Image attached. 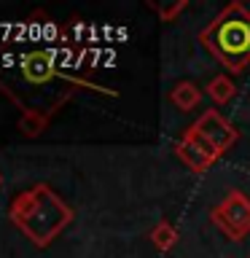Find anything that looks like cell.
<instances>
[{
    "label": "cell",
    "instance_id": "cell-3",
    "mask_svg": "<svg viewBox=\"0 0 250 258\" xmlns=\"http://www.w3.org/2000/svg\"><path fill=\"white\" fill-rule=\"evenodd\" d=\"M213 223L229 239H242L250 234V199L239 191H229L226 199L213 210Z\"/></svg>",
    "mask_w": 250,
    "mask_h": 258
},
{
    "label": "cell",
    "instance_id": "cell-7",
    "mask_svg": "<svg viewBox=\"0 0 250 258\" xmlns=\"http://www.w3.org/2000/svg\"><path fill=\"white\" fill-rule=\"evenodd\" d=\"M169 102L183 113L197 110L202 105V89L194 84V81H177L172 86V92H169Z\"/></svg>",
    "mask_w": 250,
    "mask_h": 258
},
{
    "label": "cell",
    "instance_id": "cell-4",
    "mask_svg": "<svg viewBox=\"0 0 250 258\" xmlns=\"http://www.w3.org/2000/svg\"><path fill=\"white\" fill-rule=\"evenodd\" d=\"M197 135H202L205 140L213 145V148L218 151V153H223V151H229L234 143H237V137H239V132L234 129L229 121H226L221 113H218L215 108H210V110H205L199 116V121L191 126Z\"/></svg>",
    "mask_w": 250,
    "mask_h": 258
},
{
    "label": "cell",
    "instance_id": "cell-6",
    "mask_svg": "<svg viewBox=\"0 0 250 258\" xmlns=\"http://www.w3.org/2000/svg\"><path fill=\"white\" fill-rule=\"evenodd\" d=\"M54 113L51 110H40V108H24L22 116H19V124H16V129L24 135V137H40L48 129V121H51Z\"/></svg>",
    "mask_w": 250,
    "mask_h": 258
},
{
    "label": "cell",
    "instance_id": "cell-5",
    "mask_svg": "<svg viewBox=\"0 0 250 258\" xmlns=\"http://www.w3.org/2000/svg\"><path fill=\"white\" fill-rule=\"evenodd\" d=\"M175 153L180 156V161H183L185 167L194 169V172H205V169L213 164L218 156H221V153H218L202 135L194 132V129H189V132H185L180 140H177Z\"/></svg>",
    "mask_w": 250,
    "mask_h": 258
},
{
    "label": "cell",
    "instance_id": "cell-10",
    "mask_svg": "<svg viewBox=\"0 0 250 258\" xmlns=\"http://www.w3.org/2000/svg\"><path fill=\"white\" fill-rule=\"evenodd\" d=\"M151 8L156 11V16L161 22H172L175 16H180L185 8H189V3H185V0H172V3H153Z\"/></svg>",
    "mask_w": 250,
    "mask_h": 258
},
{
    "label": "cell",
    "instance_id": "cell-1",
    "mask_svg": "<svg viewBox=\"0 0 250 258\" xmlns=\"http://www.w3.org/2000/svg\"><path fill=\"white\" fill-rule=\"evenodd\" d=\"M8 218L35 247H48L73 223V210L51 185L38 183L11 199Z\"/></svg>",
    "mask_w": 250,
    "mask_h": 258
},
{
    "label": "cell",
    "instance_id": "cell-11",
    "mask_svg": "<svg viewBox=\"0 0 250 258\" xmlns=\"http://www.w3.org/2000/svg\"><path fill=\"white\" fill-rule=\"evenodd\" d=\"M0 188H3V172H0Z\"/></svg>",
    "mask_w": 250,
    "mask_h": 258
},
{
    "label": "cell",
    "instance_id": "cell-9",
    "mask_svg": "<svg viewBox=\"0 0 250 258\" xmlns=\"http://www.w3.org/2000/svg\"><path fill=\"white\" fill-rule=\"evenodd\" d=\"M234 94H237V86H234V81H231L229 76H215V78L207 84V97H210L215 105L231 102Z\"/></svg>",
    "mask_w": 250,
    "mask_h": 258
},
{
    "label": "cell",
    "instance_id": "cell-8",
    "mask_svg": "<svg viewBox=\"0 0 250 258\" xmlns=\"http://www.w3.org/2000/svg\"><path fill=\"white\" fill-rule=\"evenodd\" d=\"M177 239H180L177 237V229L169 221H161L151 229V245L156 250H161V253H169L177 245Z\"/></svg>",
    "mask_w": 250,
    "mask_h": 258
},
{
    "label": "cell",
    "instance_id": "cell-2",
    "mask_svg": "<svg viewBox=\"0 0 250 258\" xmlns=\"http://www.w3.org/2000/svg\"><path fill=\"white\" fill-rule=\"evenodd\" d=\"M199 40L229 73H242L250 64V11L242 3L226 6Z\"/></svg>",
    "mask_w": 250,
    "mask_h": 258
}]
</instances>
